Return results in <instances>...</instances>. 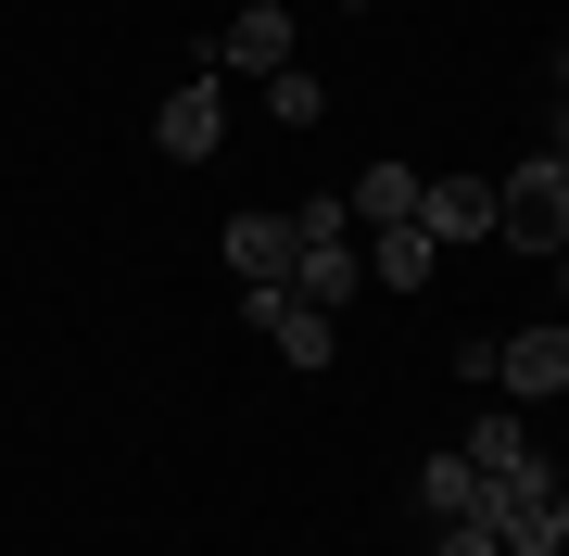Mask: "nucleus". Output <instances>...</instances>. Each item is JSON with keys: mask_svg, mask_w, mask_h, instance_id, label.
<instances>
[{"mask_svg": "<svg viewBox=\"0 0 569 556\" xmlns=\"http://www.w3.org/2000/svg\"><path fill=\"white\" fill-rule=\"evenodd\" d=\"M557 63H569V51H557Z\"/></svg>", "mask_w": 569, "mask_h": 556, "instance_id": "6ab92c4d", "label": "nucleus"}, {"mask_svg": "<svg viewBox=\"0 0 569 556\" xmlns=\"http://www.w3.org/2000/svg\"><path fill=\"white\" fill-rule=\"evenodd\" d=\"M152 140L178 152V165H216V152H228V89H216V63H203V77H190V89H164Z\"/></svg>", "mask_w": 569, "mask_h": 556, "instance_id": "7ed1b4c3", "label": "nucleus"}, {"mask_svg": "<svg viewBox=\"0 0 569 556\" xmlns=\"http://www.w3.org/2000/svg\"><path fill=\"white\" fill-rule=\"evenodd\" d=\"M545 152H557V165H569V89H557V114H545Z\"/></svg>", "mask_w": 569, "mask_h": 556, "instance_id": "dca6fc26", "label": "nucleus"}, {"mask_svg": "<svg viewBox=\"0 0 569 556\" xmlns=\"http://www.w3.org/2000/svg\"><path fill=\"white\" fill-rule=\"evenodd\" d=\"M241 316H253V330L279 342V354H291V367H305V380L329 367V354H342V330H329V316L305 304V291H241Z\"/></svg>", "mask_w": 569, "mask_h": 556, "instance_id": "423d86ee", "label": "nucleus"}, {"mask_svg": "<svg viewBox=\"0 0 569 556\" xmlns=\"http://www.w3.org/2000/svg\"><path fill=\"white\" fill-rule=\"evenodd\" d=\"M481 506H493V481H481V468H468V455L443 443V455L418 468V518H481Z\"/></svg>", "mask_w": 569, "mask_h": 556, "instance_id": "9b49d317", "label": "nucleus"}, {"mask_svg": "<svg viewBox=\"0 0 569 556\" xmlns=\"http://www.w3.org/2000/svg\"><path fill=\"white\" fill-rule=\"evenodd\" d=\"M291 266H305V228L291 215H228V279L241 291H291Z\"/></svg>", "mask_w": 569, "mask_h": 556, "instance_id": "39448f33", "label": "nucleus"}, {"mask_svg": "<svg viewBox=\"0 0 569 556\" xmlns=\"http://www.w3.org/2000/svg\"><path fill=\"white\" fill-rule=\"evenodd\" d=\"M443 279V241L406 215V228H367V291H430Z\"/></svg>", "mask_w": 569, "mask_h": 556, "instance_id": "6e6552de", "label": "nucleus"}, {"mask_svg": "<svg viewBox=\"0 0 569 556\" xmlns=\"http://www.w3.org/2000/svg\"><path fill=\"white\" fill-rule=\"evenodd\" d=\"M430 556H507V544H493V518H430Z\"/></svg>", "mask_w": 569, "mask_h": 556, "instance_id": "4468645a", "label": "nucleus"}, {"mask_svg": "<svg viewBox=\"0 0 569 556\" xmlns=\"http://www.w3.org/2000/svg\"><path fill=\"white\" fill-rule=\"evenodd\" d=\"M342 203H355V241H367V228H406V215H418V178H406V165H367Z\"/></svg>", "mask_w": 569, "mask_h": 556, "instance_id": "f8f14e48", "label": "nucleus"}, {"mask_svg": "<svg viewBox=\"0 0 569 556\" xmlns=\"http://www.w3.org/2000/svg\"><path fill=\"white\" fill-rule=\"evenodd\" d=\"M493 392H507V405H557V392H569V316L493 342Z\"/></svg>", "mask_w": 569, "mask_h": 556, "instance_id": "f03ea898", "label": "nucleus"}, {"mask_svg": "<svg viewBox=\"0 0 569 556\" xmlns=\"http://www.w3.org/2000/svg\"><path fill=\"white\" fill-rule=\"evenodd\" d=\"M456 455H468L481 481H545V443H531L507 405H493V417H468V443H456Z\"/></svg>", "mask_w": 569, "mask_h": 556, "instance_id": "1a4fd4ad", "label": "nucleus"}, {"mask_svg": "<svg viewBox=\"0 0 569 556\" xmlns=\"http://www.w3.org/2000/svg\"><path fill=\"white\" fill-rule=\"evenodd\" d=\"M291 228H305V241H355V203H342V190H317V203L291 215Z\"/></svg>", "mask_w": 569, "mask_h": 556, "instance_id": "2eb2a0df", "label": "nucleus"}, {"mask_svg": "<svg viewBox=\"0 0 569 556\" xmlns=\"http://www.w3.org/2000/svg\"><path fill=\"white\" fill-rule=\"evenodd\" d=\"M557 316H569V253H557Z\"/></svg>", "mask_w": 569, "mask_h": 556, "instance_id": "f3484780", "label": "nucleus"}, {"mask_svg": "<svg viewBox=\"0 0 569 556\" xmlns=\"http://www.w3.org/2000/svg\"><path fill=\"white\" fill-rule=\"evenodd\" d=\"M418 228L430 241H493V178H418Z\"/></svg>", "mask_w": 569, "mask_h": 556, "instance_id": "0eeeda50", "label": "nucleus"}, {"mask_svg": "<svg viewBox=\"0 0 569 556\" xmlns=\"http://www.w3.org/2000/svg\"><path fill=\"white\" fill-rule=\"evenodd\" d=\"M493 241H507V253H545V266L569 253V165H557V152H531V165L493 190Z\"/></svg>", "mask_w": 569, "mask_h": 556, "instance_id": "f257e3e1", "label": "nucleus"}, {"mask_svg": "<svg viewBox=\"0 0 569 556\" xmlns=\"http://www.w3.org/2000/svg\"><path fill=\"white\" fill-rule=\"evenodd\" d=\"M329 13H367V0H329Z\"/></svg>", "mask_w": 569, "mask_h": 556, "instance_id": "a211bd4d", "label": "nucleus"}, {"mask_svg": "<svg viewBox=\"0 0 569 556\" xmlns=\"http://www.w3.org/2000/svg\"><path fill=\"white\" fill-rule=\"evenodd\" d=\"M266 114H279V127H317L329 114V77H317V63H279V77H266Z\"/></svg>", "mask_w": 569, "mask_h": 556, "instance_id": "ddd939ff", "label": "nucleus"}, {"mask_svg": "<svg viewBox=\"0 0 569 556\" xmlns=\"http://www.w3.org/2000/svg\"><path fill=\"white\" fill-rule=\"evenodd\" d=\"M291 279H305L317 316H342L355 291H367V241H305V266H291Z\"/></svg>", "mask_w": 569, "mask_h": 556, "instance_id": "9d476101", "label": "nucleus"}, {"mask_svg": "<svg viewBox=\"0 0 569 556\" xmlns=\"http://www.w3.org/2000/svg\"><path fill=\"white\" fill-rule=\"evenodd\" d=\"M203 63H228V77H279V63H305V51H291V0H241V13L216 26Z\"/></svg>", "mask_w": 569, "mask_h": 556, "instance_id": "20e7f679", "label": "nucleus"}]
</instances>
